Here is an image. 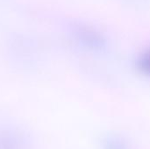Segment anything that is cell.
I'll return each instance as SVG.
<instances>
[{
    "mask_svg": "<svg viewBox=\"0 0 150 149\" xmlns=\"http://www.w3.org/2000/svg\"><path fill=\"white\" fill-rule=\"evenodd\" d=\"M139 66L142 71L150 75V48L147 50L140 58Z\"/></svg>",
    "mask_w": 150,
    "mask_h": 149,
    "instance_id": "cell-2",
    "label": "cell"
},
{
    "mask_svg": "<svg viewBox=\"0 0 150 149\" xmlns=\"http://www.w3.org/2000/svg\"><path fill=\"white\" fill-rule=\"evenodd\" d=\"M0 149H26L25 135L12 128L0 129Z\"/></svg>",
    "mask_w": 150,
    "mask_h": 149,
    "instance_id": "cell-1",
    "label": "cell"
}]
</instances>
